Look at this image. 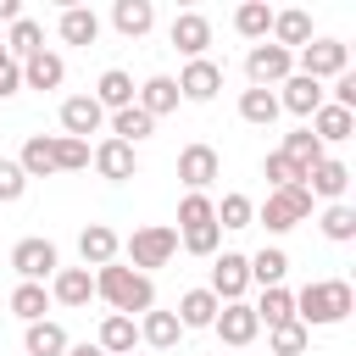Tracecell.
<instances>
[{
	"mask_svg": "<svg viewBox=\"0 0 356 356\" xmlns=\"http://www.w3.org/2000/svg\"><path fill=\"white\" fill-rule=\"evenodd\" d=\"M300 184H306V195H312V200H328V206H334V200H345V189H350V167H345V161H334V156H323Z\"/></svg>",
	"mask_w": 356,
	"mask_h": 356,
	"instance_id": "cell-16",
	"label": "cell"
},
{
	"mask_svg": "<svg viewBox=\"0 0 356 356\" xmlns=\"http://www.w3.org/2000/svg\"><path fill=\"white\" fill-rule=\"evenodd\" d=\"M167 39H172V50H178V56L200 61V56H206V44H211V22H206L200 11H178V17H172V28H167Z\"/></svg>",
	"mask_w": 356,
	"mask_h": 356,
	"instance_id": "cell-15",
	"label": "cell"
},
{
	"mask_svg": "<svg viewBox=\"0 0 356 356\" xmlns=\"http://www.w3.org/2000/svg\"><path fill=\"white\" fill-rule=\"evenodd\" d=\"M178 245H184L189 256H217V245H222V228H217V222H200V228H178Z\"/></svg>",
	"mask_w": 356,
	"mask_h": 356,
	"instance_id": "cell-43",
	"label": "cell"
},
{
	"mask_svg": "<svg viewBox=\"0 0 356 356\" xmlns=\"http://www.w3.org/2000/svg\"><path fill=\"white\" fill-rule=\"evenodd\" d=\"M200 222H217V200L211 195H184L178 200V228H200Z\"/></svg>",
	"mask_w": 356,
	"mask_h": 356,
	"instance_id": "cell-44",
	"label": "cell"
},
{
	"mask_svg": "<svg viewBox=\"0 0 356 356\" xmlns=\"http://www.w3.org/2000/svg\"><path fill=\"white\" fill-rule=\"evenodd\" d=\"M178 100H195V106H206V100H217V89H222V67L211 61V56H200V61H189L178 78Z\"/></svg>",
	"mask_w": 356,
	"mask_h": 356,
	"instance_id": "cell-12",
	"label": "cell"
},
{
	"mask_svg": "<svg viewBox=\"0 0 356 356\" xmlns=\"http://www.w3.org/2000/svg\"><path fill=\"white\" fill-rule=\"evenodd\" d=\"M17 89H22V67H17L11 56H0V100H11Z\"/></svg>",
	"mask_w": 356,
	"mask_h": 356,
	"instance_id": "cell-47",
	"label": "cell"
},
{
	"mask_svg": "<svg viewBox=\"0 0 356 356\" xmlns=\"http://www.w3.org/2000/svg\"><path fill=\"white\" fill-rule=\"evenodd\" d=\"M17 17H22V6L17 0H0V22H17Z\"/></svg>",
	"mask_w": 356,
	"mask_h": 356,
	"instance_id": "cell-48",
	"label": "cell"
},
{
	"mask_svg": "<svg viewBox=\"0 0 356 356\" xmlns=\"http://www.w3.org/2000/svg\"><path fill=\"white\" fill-rule=\"evenodd\" d=\"M95 345H100L106 356H134V345H139V317H117V312H106Z\"/></svg>",
	"mask_w": 356,
	"mask_h": 356,
	"instance_id": "cell-22",
	"label": "cell"
},
{
	"mask_svg": "<svg viewBox=\"0 0 356 356\" xmlns=\"http://www.w3.org/2000/svg\"><path fill=\"white\" fill-rule=\"evenodd\" d=\"M56 28H61V44H95L100 39V17L89 6H67Z\"/></svg>",
	"mask_w": 356,
	"mask_h": 356,
	"instance_id": "cell-31",
	"label": "cell"
},
{
	"mask_svg": "<svg viewBox=\"0 0 356 356\" xmlns=\"http://www.w3.org/2000/svg\"><path fill=\"white\" fill-rule=\"evenodd\" d=\"M22 195H28V178H22V167L0 156V206H11V200H22Z\"/></svg>",
	"mask_w": 356,
	"mask_h": 356,
	"instance_id": "cell-46",
	"label": "cell"
},
{
	"mask_svg": "<svg viewBox=\"0 0 356 356\" xmlns=\"http://www.w3.org/2000/svg\"><path fill=\"white\" fill-rule=\"evenodd\" d=\"M17 167H22V178H50V172H56V145H50V134H28Z\"/></svg>",
	"mask_w": 356,
	"mask_h": 356,
	"instance_id": "cell-28",
	"label": "cell"
},
{
	"mask_svg": "<svg viewBox=\"0 0 356 356\" xmlns=\"http://www.w3.org/2000/svg\"><path fill=\"white\" fill-rule=\"evenodd\" d=\"M261 172H267V184H273V189H295V184H300V167H295L284 150H267Z\"/></svg>",
	"mask_w": 356,
	"mask_h": 356,
	"instance_id": "cell-45",
	"label": "cell"
},
{
	"mask_svg": "<svg viewBox=\"0 0 356 356\" xmlns=\"http://www.w3.org/2000/svg\"><path fill=\"white\" fill-rule=\"evenodd\" d=\"M250 261V284H261V289H273V284H284V273H289V256L273 245V250H256V256H245Z\"/></svg>",
	"mask_w": 356,
	"mask_h": 356,
	"instance_id": "cell-37",
	"label": "cell"
},
{
	"mask_svg": "<svg viewBox=\"0 0 356 356\" xmlns=\"http://www.w3.org/2000/svg\"><path fill=\"white\" fill-rule=\"evenodd\" d=\"M39 50H44V28H39L33 17H17V22H11V39H6V56L22 67V61L39 56Z\"/></svg>",
	"mask_w": 356,
	"mask_h": 356,
	"instance_id": "cell-33",
	"label": "cell"
},
{
	"mask_svg": "<svg viewBox=\"0 0 356 356\" xmlns=\"http://www.w3.org/2000/svg\"><path fill=\"white\" fill-rule=\"evenodd\" d=\"M267 345H273V356H306V345H312V328H300V323L267 328Z\"/></svg>",
	"mask_w": 356,
	"mask_h": 356,
	"instance_id": "cell-40",
	"label": "cell"
},
{
	"mask_svg": "<svg viewBox=\"0 0 356 356\" xmlns=\"http://www.w3.org/2000/svg\"><path fill=\"white\" fill-rule=\"evenodd\" d=\"M350 306H356V295H350L345 278H317L295 295V323L300 328H334V323L350 317Z\"/></svg>",
	"mask_w": 356,
	"mask_h": 356,
	"instance_id": "cell-2",
	"label": "cell"
},
{
	"mask_svg": "<svg viewBox=\"0 0 356 356\" xmlns=\"http://www.w3.org/2000/svg\"><path fill=\"white\" fill-rule=\"evenodd\" d=\"M95 106L111 117V111H122V106H134V78L122 72V67H106L100 72V83H95Z\"/></svg>",
	"mask_w": 356,
	"mask_h": 356,
	"instance_id": "cell-26",
	"label": "cell"
},
{
	"mask_svg": "<svg viewBox=\"0 0 356 356\" xmlns=\"http://www.w3.org/2000/svg\"><path fill=\"white\" fill-rule=\"evenodd\" d=\"M122 256H128V267L134 273H156V267H167L172 256H178V228H167V222H145V228H134L128 239H122Z\"/></svg>",
	"mask_w": 356,
	"mask_h": 356,
	"instance_id": "cell-3",
	"label": "cell"
},
{
	"mask_svg": "<svg viewBox=\"0 0 356 356\" xmlns=\"http://www.w3.org/2000/svg\"><path fill=\"white\" fill-rule=\"evenodd\" d=\"M289 72H295V56H289L284 44L261 39V44L245 50V78H250V89H278Z\"/></svg>",
	"mask_w": 356,
	"mask_h": 356,
	"instance_id": "cell-6",
	"label": "cell"
},
{
	"mask_svg": "<svg viewBox=\"0 0 356 356\" xmlns=\"http://www.w3.org/2000/svg\"><path fill=\"white\" fill-rule=\"evenodd\" d=\"M11 267H17V278H22V284H44V278H56L61 250H56L50 239L28 234V239H17V245H11Z\"/></svg>",
	"mask_w": 356,
	"mask_h": 356,
	"instance_id": "cell-7",
	"label": "cell"
},
{
	"mask_svg": "<svg viewBox=\"0 0 356 356\" xmlns=\"http://www.w3.org/2000/svg\"><path fill=\"white\" fill-rule=\"evenodd\" d=\"M217 306H222V300L200 284V289H184V295H178V312H172V317H178V328H211Z\"/></svg>",
	"mask_w": 356,
	"mask_h": 356,
	"instance_id": "cell-24",
	"label": "cell"
},
{
	"mask_svg": "<svg viewBox=\"0 0 356 356\" xmlns=\"http://www.w3.org/2000/svg\"><path fill=\"white\" fill-rule=\"evenodd\" d=\"M95 295H100V300H106L117 317H145V312L156 306V284H150L145 273L122 267V261L95 267Z\"/></svg>",
	"mask_w": 356,
	"mask_h": 356,
	"instance_id": "cell-1",
	"label": "cell"
},
{
	"mask_svg": "<svg viewBox=\"0 0 356 356\" xmlns=\"http://www.w3.org/2000/svg\"><path fill=\"white\" fill-rule=\"evenodd\" d=\"M250 312H256V323H267V328H284V323H295V289L273 284V289H261V300H256Z\"/></svg>",
	"mask_w": 356,
	"mask_h": 356,
	"instance_id": "cell-29",
	"label": "cell"
},
{
	"mask_svg": "<svg viewBox=\"0 0 356 356\" xmlns=\"http://www.w3.org/2000/svg\"><path fill=\"white\" fill-rule=\"evenodd\" d=\"M106 128V111L95 106V95H67L61 100V134L67 139H83L89 145V134H100Z\"/></svg>",
	"mask_w": 356,
	"mask_h": 356,
	"instance_id": "cell-13",
	"label": "cell"
},
{
	"mask_svg": "<svg viewBox=\"0 0 356 356\" xmlns=\"http://www.w3.org/2000/svg\"><path fill=\"white\" fill-rule=\"evenodd\" d=\"M78 256H83V267H106V261H117V256H122V239H117V228H106V222H89V228L78 234Z\"/></svg>",
	"mask_w": 356,
	"mask_h": 356,
	"instance_id": "cell-20",
	"label": "cell"
},
{
	"mask_svg": "<svg viewBox=\"0 0 356 356\" xmlns=\"http://www.w3.org/2000/svg\"><path fill=\"white\" fill-rule=\"evenodd\" d=\"M256 222V200L250 195H222V206H217V228H250Z\"/></svg>",
	"mask_w": 356,
	"mask_h": 356,
	"instance_id": "cell-39",
	"label": "cell"
},
{
	"mask_svg": "<svg viewBox=\"0 0 356 356\" xmlns=\"http://www.w3.org/2000/svg\"><path fill=\"white\" fill-rule=\"evenodd\" d=\"M273 95H278V111H289V117H300V122H312V117H317V106L328 100V89H323L317 78H300V72H289Z\"/></svg>",
	"mask_w": 356,
	"mask_h": 356,
	"instance_id": "cell-8",
	"label": "cell"
},
{
	"mask_svg": "<svg viewBox=\"0 0 356 356\" xmlns=\"http://www.w3.org/2000/svg\"><path fill=\"white\" fill-rule=\"evenodd\" d=\"M89 161H95V172H100V178H111V184H122V178H134V172H139V150H134V145H122V139H111V134L89 150Z\"/></svg>",
	"mask_w": 356,
	"mask_h": 356,
	"instance_id": "cell-14",
	"label": "cell"
},
{
	"mask_svg": "<svg viewBox=\"0 0 356 356\" xmlns=\"http://www.w3.org/2000/svg\"><path fill=\"white\" fill-rule=\"evenodd\" d=\"M234 33L250 39V44H261V39L273 33V6H267V0H245V6L234 11Z\"/></svg>",
	"mask_w": 356,
	"mask_h": 356,
	"instance_id": "cell-30",
	"label": "cell"
},
{
	"mask_svg": "<svg viewBox=\"0 0 356 356\" xmlns=\"http://www.w3.org/2000/svg\"><path fill=\"white\" fill-rule=\"evenodd\" d=\"M11 312H17L22 323H39V317L50 312V289H44V284H17V289H11Z\"/></svg>",
	"mask_w": 356,
	"mask_h": 356,
	"instance_id": "cell-38",
	"label": "cell"
},
{
	"mask_svg": "<svg viewBox=\"0 0 356 356\" xmlns=\"http://www.w3.org/2000/svg\"><path fill=\"white\" fill-rule=\"evenodd\" d=\"M61 78H67V61L56 50H39V56L22 61V83L28 89H61Z\"/></svg>",
	"mask_w": 356,
	"mask_h": 356,
	"instance_id": "cell-27",
	"label": "cell"
},
{
	"mask_svg": "<svg viewBox=\"0 0 356 356\" xmlns=\"http://www.w3.org/2000/svg\"><path fill=\"white\" fill-rule=\"evenodd\" d=\"M134 106H139L145 117H167V111H178V83H172L167 72H150V78L134 89Z\"/></svg>",
	"mask_w": 356,
	"mask_h": 356,
	"instance_id": "cell-19",
	"label": "cell"
},
{
	"mask_svg": "<svg viewBox=\"0 0 356 356\" xmlns=\"http://www.w3.org/2000/svg\"><path fill=\"white\" fill-rule=\"evenodd\" d=\"M111 28H117L122 39H145V33L156 28V6H150V0H117V6H111Z\"/></svg>",
	"mask_w": 356,
	"mask_h": 356,
	"instance_id": "cell-23",
	"label": "cell"
},
{
	"mask_svg": "<svg viewBox=\"0 0 356 356\" xmlns=\"http://www.w3.org/2000/svg\"><path fill=\"white\" fill-rule=\"evenodd\" d=\"M295 72L300 78H339V72H350V44L345 39H312V44H300L295 50Z\"/></svg>",
	"mask_w": 356,
	"mask_h": 356,
	"instance_id": "cell-5",
	"label": "cell"
},
{
	"mask_svg": "<svg viewBox=\"0 0 356 356\" xmlns=\"http://www.w3.org/2000/svg\"><path fill=\"white\" fill-rule=\"evenodd\" d=\"M323 234H328L334 245H350V239H356V211H350L345 200H334V206L323 211Z\"/></svg>",
	"mask_w": 356,
	"mask_h": 356,
	"instance_id": "cell-42",
	"label": "cell"
},
{
	"mask_svg": "<svg viewBox=\"0 0 356 356\" xmlns=\"http://www.w3.org/2000/svg\"><path fill=\"white\" fill-rule=\"evenodd\" d=\"M306 128H312V134H317V145L328 150V145H345V139L356 134V111H339V106H328V100H323V106H317V117H312Z\"/></svg>",
	"mask_w": 356,
	"mask_h": 356,
	"instance_id": "cell-21",
	"label": "cell"
},
{
	"mask_svg": "<svg viewBox=\"0 0 356 356\" xmlns=\"http://www.w3.org/2000/svg\"><path fill=\"white\" fill-rule=\"evenodd\" d=\"M50 145H56V172H83V167H89V145H83V139L50 134Z\"/></svg>",
	"mask_w": 356,
	"mask_h": 356,
	"instance_id": "cell-41",
	"label": "cell"
},
{
	"mask_svg": "<svg viewBox=\"0 0 356 356\" xmlns=\"http://www.w3.org/2000/svg\"><path fill=\"white\" fill-rule=\"evenodd\" d=\"M106 122H111V139H122V145H139V139L156 134V117H145L139 106H122V111H111Z\"/></svg>",
	"mask_w": 356,
	"mask_h": 356,
	"instance_id": "cell-34",
	"label": "cell"
},
{
	"mask_svg": "<svg viewBox=\"0 0 356 356\" xmlns=\"http://www.w3.org/2000/svg\"><path fill=\"white\" fill-rule=\"evenodd\" d=\"M306 217H312L306 184H295V189H267V200L256 206V222H261L267 234H289V228H300Z\"/></svg>",
	"mask_w": 356,
	"mask_h": 356,
	"instance_id": "cell-4",
	"label": "cell"
},
{
	"mask_svg": "<svg viewBox=\"0 0 356 356\" xmlns=\"http://www.w3.org/2000/svg\"><path fill=\"white\" fill-rule=\"evenodd\" d=\"M67 345H72V339H67V328H61V323H50V317H39V323H28V328H22V350H28V356H67Z\"/></svg>",
	"mask_w": 356,
	"mask_h": 356,
	"instance_id": "cell-25",
	"label": "cell"
},
{
	"mask_svg": "<svg viewBox=\"0 0 356 356\" xmlns=\"http://www.w3.org/2000/svg\"><path fill=\"white\" fill-rule=\"evenodd\" d=\"M217 172H222V161H217L211 145H184V150H178V178H184L189 195H206V189L217 184Z\"/></svg>",
	"mask_w": 356,
	"mask_h": 356,
	"instance_id": "cell-11",
	"label": "cell"
},
{
	"mask_svg": "<svg viewBox=\"0 0 356 356\" xmlns=\"http://www.w3.org/2000/svg\"><path fill=\"white\" fill-rule=\"evenodd\" d=\"M178 334H184V328H178V317H172V312H156V306H150V312L139 317V339H145L150 350H172V345H178Z\"/></svg>",
	"mask_w": 356,
	"mask_h": 356,
	"instance_id": "cell-32",
	"label": "cell"
},
{
	"mask_svg": "<svg viewBox=\"0 0 356 356\" xmlns=\"http://www.w3.org/2000/svg\"><path fill=\"white\" fill-rule=\"evenodd\" d=\"M273 44H284L289 56L300 50V44H312L317 33H312V11H300V6H289V11H273V33H267Z\"/></svg>",
	"mask_w": 356,
	"mask_h": 356,
	"instance_id": "cell-18",
	"label": "cell"
},
{
	"mask_svg": "<svg viewBox=\"0 0 356 356\" xmlns=\"http://www.w3.org/2000/svg\"><path fill=\"white\" fill-rule=\"evenodd\" d=\"M278 150H284V156L300 167V178H306V172L323 161V145H317V134H312V128H295V134H284V145H278Z\"/></svg>",
	"mask_w": 356,
	"mask_h": 356,
	"instance_id": "cell-36",
	"label": "cell"
},
{
	"mask_svg": "<svg viewBox=\"0 0 356 356\" xmlns=\"http://www.w3.org/2000/svg\"><path fill=\"white\" fill-rule=\"evenodd\" d=\"M222 306L228 300H245V289H250V261L239 256V250H222V256H211V284H206Z\"/></svg>",
	"mask_w": 356,
	"mask_h": 356,
	"instance_id": "cell-9",
	"label": "cell"
},
{
	"mask_svg": "<svg viewBox=\"0 0 356 356\" xmlns=\"http://www.w3.org/2000/svg\"><path fill=\"white\" fill-rule=\"evenodd\" d=\"M239 117H245L250 128H273V122H278V95H273V89H245V95H239Z\"/></svg>",
	"mask_w": 356,
	"mask_h": 356,
	"instance_id": "cell-35",
	"label": "cell"
},
{
	"mask_svg": "<svg viewBox=\"0 0 356 356\" xmlns=\"http://www.w3.org/2000/svg\"><path fill=\"white\" fill-rule=\"evenodd\" d=\"M50 300H56V306H89V300H95V273H89V267H56Z\"/></svg>",
	"mask_w": 356,
	"mask_h": 356,
	"instance_id": "cell-17",
	"label": "cell"
},
{
	"mask_svg": "<svg viewBox=\"0 0 356 356\" xmlns=\"http://www.w3.org/2000/svg\"><path fill=\"white\" fill-rule=\"evenodd\" d=\"M211 328H217V339L228 345V350H245L256 334H261V323H256V312H250V300H228V306H217V317H211Z\"/></svg>",
	"mask_w": 356,
	"mask_h": 356,
	"instance_id": "cell-10",
	"label": "cell"
},
{
	"mask_svg": "<svg viewBox=\"0 0 356 356\" xmlns=\"http://www.w3.org/2000/svg\"><path fill=\"white\" fill-rule=\"evenodd\" d=\"M67 356H106L100 345H67Z\"/></svg>",
	"mask_w": 356,
	"mask_h": 356,
	"instance_id": "cell-49",
	"label": "cell"
}]
</instances>
